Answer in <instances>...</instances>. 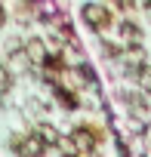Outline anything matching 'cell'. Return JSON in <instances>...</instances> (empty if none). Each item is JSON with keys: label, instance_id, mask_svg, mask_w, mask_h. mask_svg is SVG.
Instances as JSON below:
<instances>
[{"label": "cell", "instance_id": "obj_3", "mask_svg": "<svg viewBox=\"0 0 151 157\" xmlns=\"http://www.w3.org/2000/svg\"><path fill=\"white\" fill-rule=\"evenodd\" d=\"M74 142H77L83 151H90L93 145H96V139H93V132L87 129V126H80V129H74Z\"/></svg>", "mask_w": 151, "mask_h": 157}, {"label": "cell", "instance_id": "obj_6", "mask_svg": "<svg viewBox=\"0 0 151 157\" xmlns=\"http://www.w3.org/2000/svg\"><path fill=\"white\" fill-rule=\"evenodd\" d=\"M120 31H123V37H130V40H139V28H136L133 22H123V25H120Z\"/></svg>", "mask_w": 151, "mask_h": 157}, {"label": "cell", "instance_id": "obj_4", "mask_svg": "<svg viewBox=\"0 0 151 157\" xmlns=\"http://www.w3.org/2000/svg\"><path fill=\"white\" fill-rule=\"evenodd\" d=\"M136 77H139V86L151 93V68H148V65H139V68H136Z\"/></svg>", "mask_w": 151, "mask_h": 157}, {"label": "cell", "instance_id": "obj_7", "mask_svg": "<svg viewBox=\"0 0 151 157\" xmlns=\"http://www.w3.org/2000/svg\"><path fill=\"white\" fill-rule=\"evenodd\" d=\"M0 22H3V13H0Z\"/></svg>", "mask_w": 151, "mask_h": 157}, {"label": "cell", "instance_id": "obj_1", "mask_svg": "<svg viewBox=\"0 0 151 157\" xmlns=\"http://www.w3.org/2000/svg\"><path fill=\"white\" fill-rule=\"evenodd\" d=\"M16 148H19L22 157H40V154L46 151V136H43V132H28L25 139L16 142Z\"/></svg>", "mask_w": 151, "mask_h": 157}, {"label": "cell", "instance_id": "obj_5", "mask_svg": "<svg viewBox=\"0 0 151 157\" xmlns=\"http://www.w3.org/2000/svg\"><path fill=\"white\" fill-rule=\"evenodd\" d=\"M10 86H13L10 71H6V68H0V96H3V93H10Z\"/></svg>", "mask_w": 151, "mask_h": 157}, {"label": "cell", "instance_id": "obj_2", "mask_svg": "<svg viewBox=\"0 0 151 157\" xmlns=\"http://www.w3.org/2000/svg\"><path fill=\"white\" fill-rule=\"evenodd\" d=\"M83 19H87V25H93V28H105V25L111 22V16H108L105 6H83Z\"/></svg>", "mask_w": 151, "mask_h": 157}]
</instances>
